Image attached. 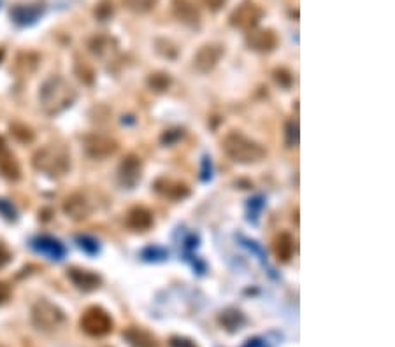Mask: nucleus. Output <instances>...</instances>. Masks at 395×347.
Listing matches in <instances>:
<instances>
[{"label": "nucleus", "instance_id": "nucleus-1", "mask_svg": "<svg viewBox=\"0 0 395 347\" xmlns=\"http://www.w3.org/2000/svg\"><path fill=\"white\" fill-rule=\"evenodd\" d=\"M77 93L73 88V84L60 76H51L44 81L39 93L41 107L43 111L50 116H57L64 112L67 107H70L76 100Z\"/></svg>", "mask_w": 395, "mask_h": 347}, {"label": "nucleus", "instance_id": "nucleus-2", "mask_svg": "<svg viewBox=\"0 0 395 347\" xmlns=\"http://www.w3.org/2000/svg\"><path fill=\"white\" fill-rule=\"evenodd\" d=\"M222 148L227 157L234 160L235 163L242 165L257 163V161L264 160L265 155H267L264 146L258 144L253 139H249L248 135L241 134V132H229L223 137Z\"/></svg>", "mask_w": 395, "mask_h": 347}, {"label": "nucleus", "instance_id": "nucleus-3", "mask_svg": "<svg viewBox=\"0 0 395 347\" xmlns=\"http://www.w3.org/2000/svg\"><path fill=\"white\" fill-rule=\"evenodd\" d=\"M32 167L48 177H61L70 168V155L64 146L48 144L35 151Z\"/></svg>", "mask_w": 395, "mask_h": 347}, {"label": "nucleus", "instance_id": "nucleus-4", "mask_svg": "<svg viewBox=\"0 0 395 347\" xmlns=\"http://www.w3.org/2000/svg\"><path fill=\"white\" fill-rule=\"evenodd\" d=\"M66 321V314L58 306L51 304L50 300H39L32 307V323L35 328L43 332H53L58 326H61Z\"/></svg>", "mask_w": 395, "mask_h": 347}, {"label": "nucleus", "instance_id": "nucleus-5", "mask_svg": "<svg viewBox=\"0 0 395 347\" xmlns=\"http://www.w3.org/2000/svg\"><path fill=\"white\" fill-rule=\"evenodd\" d=\"M81 330L90 337H106L113 332L115 321L102 307H88L79 319Z\"/></svg>", "mask_w": 395, "mask_h": 347}, {"label": "nucleus", "instance_id": "nucleus-6", "mask_svg": "<svg viewBox=\"0 0 395 347\" xmlns=\"http://www.w3.org/2000/svg\"><path fill=\"white\" fill-rule=\"evenodd\" d=\"M262 18H264V9L255 0H242L241 4L231 12L229 21L234 28L249 32L258 27Z\"/></svg>", "mask_w": 395, "mask_h": 347}, {"label": "nucleus", "instance_id": "nucleus-7", "mask_svg": "<svg viewBox=\"0 0 395 347\" xmlns=\"http://www.w3.org/2000/svg\"><path fill=\"white\" fill-rule=\"evenodd\" d=\"M85 153L93 160H106L118 151V141L108 134L92 132L83 139Z\"/></svg>", "mask_w": 395, "mask_h": 347}, {"label": "nucleus", "instance_id": "nucleus-8", "mask_svg": "<svg viewBox=\"0 0 395 347\" xmlns=\"http://www.w3.org/2000/svg\"><path fill=\"white\" fill-rule=\"evenodd\" d=\"M223 53H225V50H223V46L218 44V42L204 44V46L199 48L195 57H193V65H195V69L199 70V72H211L216 65H218V61L222 60Z\"/></svg>", "mask_w": 395, "mask_h": 347}, {"label": "nucleus", "instance_id": "nucleus-9", "mask_svg": "<svg viewBox=\"0 0 395 347\" xmlns=\"http://www.w3.org/2000/svg\"><path fill=\"white\" fill-rule=\"evenodd\" d=\"M64 212L73 221H85V219H88L92 216L93 206L85 193L76 191V193L69 195L66 202H64Z\"/></svg>", "mask_w": 395, "mask_h": 347}, {"label": "nucleus", "instance_id": "nucleus-10", "mask_svg": "<svg viewBox=\"0 0 395 347\" xmlns=\"http://www.w3.org/2000/svg\"><path fill=\"white\" fill-rule=\"evenodd\" d=\"M278 42L280 39L271 28H253L248 32V37H246V44L257 53H271L276 50Z\"/></svg>", "mask_w": 395, "mask_h": 347}, {"label": "nucleus", "instance_id": "nucleus-11", "mask_svg": "<svg viewBox=\"0 0 395 347\" xmlns=\"http://www.w3.org/2000/svg\"><path fill=\"white\" fill-rule=\"evenodd\" d=\"M153 186L157 193H160L162 197L169 200H183L190 195L189 184L180 179H173V177H158Z\"/></svg>", "mask_w": 395, "mask_h": 347}, {"label": "nucleus", "instance_id": "nucleus-12", "mask_svg": "<svg viewBox=\"0 0 395 347\" xmlns=\"http://www.w3.org/2000/svg\"><path fill=\"white\" fill-rule=\"evenodd\" d=\"M171 8L180 23L192 28L200 25V11L193 0H171Z\"/></svg>", "mask_w": 395, "mask_h": 347}, {"label": "nucleus", "instance_id": "nucleus-13", "mask_svg": "<svg viewBox=\"0 0 395 347\" xmlns=\"http://www.w3.org/2000/svg\"><path fill=\"white\" fill-rule=\"evenodd\" d=\"M142 163L137 155H127L119 163V181L127 188H134L141 181Z\"/></svg>", "mask_w": 395, "mask_h": 347}, {"label": "nucleus", "instance_id": "nucleus-14", "mask_svg": "<svg viewBox=\"0 0 395 347\" xmlns=\"http://www.w3.org/2000/svg\"><path fill=\"white\" fill-rule=\"evenodd\" d=\"M67 277H69L74 283V286L81 291H95L97 288L102 284L100 275H97L95 272L92 270H85V268H69V270H67Z\"/></svg>", "mask_w": 395, "mask_h": 347}, {"label": "nucleus", "instance_id": "nucleus-15", "mask_svg": "<svg viewBox=\"0 0 395 347\" xmlns=\"http://www.w3.org/2000/svg\"><path fill=\"white\" fill-rule=\"evenodd\" d=\"M127 226L132 232H148L153 226V212L144 206H135L127 214Z\"/></svg>", "mask_w": 395, "mask_h": 347}, {"label": "nucleus", "instance_id": "nucleus-16", "mask_svg": "<svg viewBox=\"0 0 395 347\" xmlns=\"http://www.w3.org/2000/svg\"><path fill=\"white\" fill-rule=\"evenodd\" d=\"M123 339L131 347H160L157 337L142 326H131L123 332Z\"/></svg>", "mask_w": 395, "mask_h": 347}, {"label": "nucleus", "instance_id": "nucleus-17", "mask_svg": "<svg viewBox=\"0 0 395 347\" xmlns=\"http://www.w3.org/2000/svg\"><path fill=\"white\" fill-rule=\"evenodd\" d=\"M273 249H274V255H276V258L280 259V261H283V264L290 261V258L293 256V251H296V248H293L292 235L287 232L280 233V235L274 239Z\"/></svg>", "mask_w": 395, "mask_h": 347}, {"label": "nucleus", "instance_id": "nucleus-18", "mask_svg": "<svg viewBox=\"0 0 395 347\" xmlns=\"http://www.w3.org/2000/svg\"><path fill=\"white\" fill-rule=\"evenodd\" d=\"M35 249L43 255H48L51 259H60L61 256L66 255V249L58 241L51 239V237H41L35 241Z\"/></svg>", "mask_w": 395, "mask_h": 347}, {"label": "nucleus", "instance_id": "nucleus-19", "mask_svg": "<svg viewBox=\"0 0 395 347\" xmlns=\"http://www.w3.org/2000/svg\"><path fill=\"white\" fill-rule=\"evenodd\" d=\"M88 48L95 57L106 58L108 54H111L113 51H116V41L108 37V35H95V37L90 41Z\"/></svg>", "mask_w": 395, "mask_h": 347}, {"label": "nucleus", "instance_id": "nucleus-20", "mask_svg": "<svg viewBox=\"0 0 395 347\" xmlns=\"http://www.w3.org/2000/svg\"><path fill=\"white\" fill-rule=\"evenodd\" d=\"M0 172H2L8 179L16 181L19 177V165L9 151H4V153L0 155Z\"/></svg>", "mask_w": 395, "mask_h": 347}, {"label": "nucleus", "instance_id": "nucleus-21", "mask_svg": "<svg viewBox=\"0 0 395 347\" xmlns=\"http://www.w3.org/2000/svg\"><path fill=\"white\" fill-rule=\"evenodd\" d=\"M125 8L134 14H148L158 6V0H123Z\"/></svg>", "mask_w": 395, "mask_h": 347}, {"label": "nucleus", "instance_id": "nucleus-22", "mask_svg": "<svg viewBox=\"0 0 395 347\" xmlns=\"http://www.w3.org/2000/svg\"><path fill=\"white\" fill-rule=\"evenodd\" d=\"M220 321H222L225 328L234 332V330H239L242 324H244V316L235 309H227L225 313H222V316H220Z\"/></svg>", "mask_w": 395, "mask_h": 347}, {"label": "nucleus", "instance_id": "nucleus-23", "mask_svg": "<svg viewBox=\"0 0 395 347\" xmlns=\"http://www.w3.org/2000/svg\"><path fill=\"white\" fill-rule=\"evenodd\" d=\"M148 83H150V86L155 90V92H164V90L169 88V84H171L169 74H164V72L151 74Z\"/></svg>", "mask_w": 395, "mask_h": 347}, {"label": "nucleus", "instance_id": "nucleus-24", "mask_svg": "<svg viewBox=\"0 0 395 347\" xmlns=\"http://www.w3.org/2000/svg\"><path fill=\"white\" fill-rule=\"evenodd\" d=\"M37 14H39V9L19 8V9H16L15 18H16V21H19V23H30V21H34V19L37 18Z\"/></svg>", "mask_w": 395, "mask_h": 347}, {"label": "nucleus", "instance_id": "nucleus-25", "mask_svg": "<svg viewBox=\"0 0 395 347\" xmlns=\"http://www.w3.org/2000/svg\"><path fill=\"white\" fill-rule=\"evenodd\" d=\"M287 142L290 146L299 144V125L293 121H290L287 125Z\"/></svg>", "mask_w": 395, "mask_h": 347}, {"label": "nucleus", "instance_id": "nucleus-26", "mask_svg": "<svg viewBox=\"0 0 395 347\" xmlns=\"http://www.w3.org/2000/svg\"><path fill=\"white\" fill-rule=\"evenodd\" d=\"M95 14L99 16L100 19H108L109 16L113 14V2H109V0H104V2H100L99 8H97Z\"/></svg>", "mask_w": 395, "mask_h": 347}, {"label": "nucleus", "instance_id": "nucleus-27", "mask_svg": "<svg viewBox=\"0 0 395 347\" xmlns=\"http://www.w3.org/2000/svg\"><path fill=\"white\" fill-rule=\"evenodd\" d=\"M171 347H199L193 340L184 339V337H173L169 342Z\"/></svg>", "mask_w": 395, "mask_h": 347}, {"label": "nucleus", "instance_id": "nucleus-28", "mask_svg": "<svg viewBox=\"0 0 395 347\" xmlns=\"http://www.w3.org/2000/svg\"><path fill=\"white\" fill-rule=\"evenodd\" d=\"M202 4L211 12H218L227 4V0H202Z\"/></svg>", "mask_w": 395, "mask_h": 347}, {"label": "nucleus", "instance_id": "nucleus-29", "mask_svg": "<svg viewBox=\"0 0 395 347\" xmlns=\"http://www.w3.org/2000/svg\"><path fill=\"white\" fill-rule=\"evenodd\" d=\"M9 297H11V288H9L6 283H2V281H0V306H2V304H6V301L9 300Z\"/></svg>", "mask_w": 395, "mask_h": 347}, {"label": "nucleus", "instance_id": "nucleus-30", "mask_svg": "<svg viewBox=\"0 0 395 347\" xmlns=\"http://www.w3.org/2000/svg\"><path fill=\"white\" fill-rule=\"evenodd\" d=\"M79 242H81V248L88 249L90 252H95L97 249H99L97 242L92 241V239H86V237H83V239H81V237H79Z\"/></svg>", "mask_w": 395, "mask_h": 347}, {"label": "nucleus", "instance_id": "nucleus-31", "mask_svg": "<svg viewBox=\"0 0 395 347\" xmlns=\"http://www.w3.org/2000/svg\"><path fill=\"white\" fill-rule=\"evenodd\" d=\"M246 347H265V346H264V342H262V340L255 339V340H248Z\"/></svg>", "mask_w": 395, "mask_h": 347}, {"label": "nucleus", "instance_id": "nucleus-32", "mask_svg": "<svg viewBox=\"0 0 395 347\" xmlns=\"http://www.w3.org/2000/svg\"><path fill=\"white\" fill-rule=\"evenodd\" d=\"M4 151H8V148H6V142H4V139L0 137V155L4 153Z\"/></svg>", "mask_w": 395, "mask_h": 347}, {"label": "nucleus", "instance_id": "nucleus-33", "mask_svg": "<svg viewBox=\"0 0 395 347\" xmlns=\"http://www.w3.org/2000/svg\"><path fill=\"white\" fill-rule=\"evenodd\" d=\"M2 57H4V50H0V60H2Z\"/></svg>", "mask_w": 395, "mask_h": 347}]
</instances>
